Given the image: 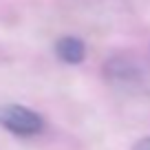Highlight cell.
Returning <instances> with one entry per match:
<instances>
[{
    "mask_svg": "<svg viewBox=\"0 0 150 150\" xmlns=\"http://www.w3.org/2000/svg\"><path fill=\"white\" fill-rule=\"evenodd\" d=\"M0 126L18 137H33L44 130V117L31 108L7 104V106H0Z\"/></svg>",
    "mask_w": 150,
    "mask_h": 150,
    "instance_id": "obj_1",
    "label": "cell"
},
{
    "mask_svg": "<svg viewBox=\"0 0 150 150\" xmlns=\"http://www.w3.org/2000/svg\"><path fill=\"white\" fill-rule=\"evenodd\" d=\"M55 53H57V57H60L62 62H66V64H80V62L86 57V47H84L82 40H77V38L64 35V38H60L55 42Z\"/></svg>",
    "mask_w": 150,
    "mask_h": 150,
    "instance_id": "obj_2",
    "label": "cell"
},
{
    "mask_svg": "<svg viewBox=\"0 0 150 150\" xmlns=\"http://www.w3.org/2000/svg\"><path fill=\"white\" fill-rule=\"evenodd\" d=\"M132 150H150V137H144V139H139L135 144V148Z\"/></svg>",
    "mask_w": 150,
    "mask_h": 150,
    "instance_id": "obj_3",
    "label": "cell"
}]
</instances>
